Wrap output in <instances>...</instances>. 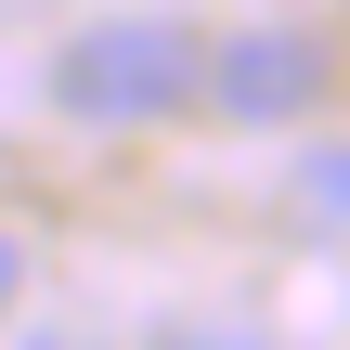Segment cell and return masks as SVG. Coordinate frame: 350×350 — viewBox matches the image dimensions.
<instances>
[{
    "label": "cell",
    "mask_w": 350,
    "mask_h": 350,
    "mask_svg": "<svg viewBox=\"0 0 350 350\" xmlns=\"http://www.w3.org/2000/svg\"><path fill=\"white\" fill-rule=\"evenodd\" d=\"M208 91V39L169 26V13H117V26H78L52 52V104L91 117V130H143V117H182Z\"/></svg>",
    "instance_id": "1"
},
{
    "label": "cell",
    "mask_w": 350,
    "mask_h": 350,
    "mask_svg": "<svg viewBox=\"0 0 350 350\" xmlns=\"http://www.w3.org/2000/svg\"><path fill=\"white\" fill-rule=\"evenodd\" d=\"M208 104H221L234 130L312 117V104H325V39H312V26H234V39H208Z\"/></svg>",
    "instance_id": "2"
},
{
    "label": "cell",
    "mask_w": 350,
    "mask_h": 350,
    "mask_svg": "<svg viewBox=\"0 0 350 350\" xmlns=\"http://www.w3.org/2000/svg\"><path fill=\"white\" fill-rule=\"evenodd\" d=\"M299 195H312L325 221H350V143H312V156H299Z\"/></svg>",
    "instance_id": "3"
},
{
    "label": "cell",
    "mask_w": 350,
    "mask_h": 350,
    "mask_svg": "<svg viewBox=\"0 0 350 350\" xmlns=\"http://www.w3.org/2000/svg\"><path fill=\"white\" fill-rule=\"evenodd\" d=\"M13 299H26V247L0 234V312H13Z\"/></svg>",
    "instance_id": "4"
}]
</instances>
